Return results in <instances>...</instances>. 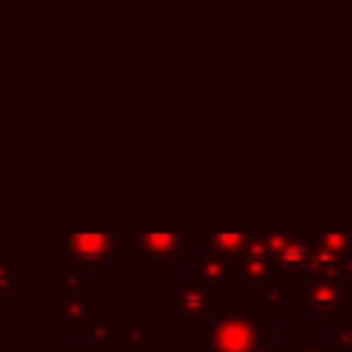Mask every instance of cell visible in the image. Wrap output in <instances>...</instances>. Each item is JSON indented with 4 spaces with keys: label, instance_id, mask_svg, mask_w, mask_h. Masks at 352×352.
<instances>
[{
    "label": "cell",
    "instance_id": "cell-1",
    "mask_svg": "<svg viewBox=\"0 0 352 352\" xmlns=\"http://www.w3.org/2000/svg\"><path fill=\"white\" fill-rule=\"evenodd\" d=\"M72 253L77 258H96L110 253V236H96V234H82L72 239Z\"/></svg>",
    "mask_w": 352,
    "mask_h": 352
}]
</instances>
